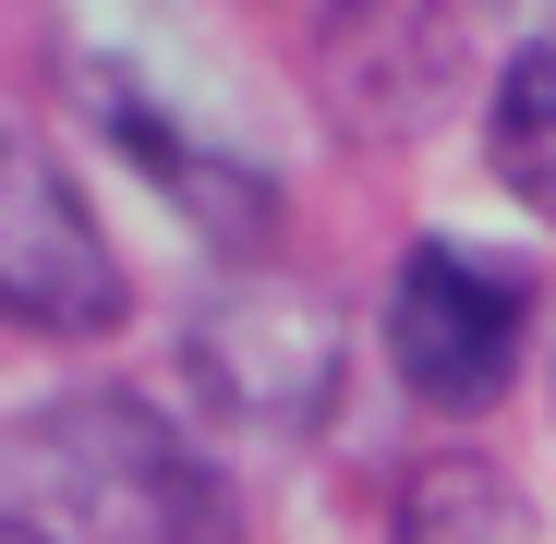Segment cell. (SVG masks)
I'll return each instance as SVG.
<instances>
[{"instance_id": "6da1fadb", "label": "cell", "mask_w": 556, "mask_h": 544, "mask_svg": "<svg viewBox=\"0 0 556 544\" xmlns=\"http://www.w3.org/2000/svg\"><path fill=\"white\" fill-rule=\"evenodd\" d=\"M0 520L37 544H242L230 472L134 388H73L0 423Z\"/></svg>"}, {"instance_id": "7a4b0ae2", "label": "cell", "mask_w": 556, "mask_h": 544, "mask_svg": "<svg viewBox=\"0 0 556 544\" xmlns=\"http://www.w3.org/2000/svg\"><path fill=\"white\" fill-rule=\"evenodd\" d=\"M520 351H532V266L520 254H484L459 230L400 242V266H388V363H400V388L424 412H447V423L496 412Z\"/></svg>"}, {"instance_id": "3957f363", "label": "cell", "mask_w": 556, "mask_h": 544, "mask_svg": "<svg viewBox=\"0 0 556 544\" xmlns=\"http://www.w3.org/2000/svg\"><path fill=\"white\" fill-rule=\"evenodd\" d=\"M134 315V279L85 206V181L0 122V327L25 339H110Z\"/></svg>"}, {"instance_id": "277c9868", "label": "cell", "mask_w": 556, "mask_h": 544, "mask_svg": "<svg viewBox=\"0 0 556 544\" xmlns=\"http://www.w3.org/2000/svg\"><path fill=\"white\" fill-rule=\"evenodd\" d=\"M194 376L242 423H278V435L327 423L339 412V303H315L291 279H230L194 315Z\"/></svg>"}, {"instance_id": "5b68a950", "label": "cell", "mask_w": 556, "mask_h": 544, "mask_svg": "<svg viewBox=\"0 0 556 544\" xmlns=\"http://www.w3.org/2000/svg\"><path fill=\"white\" fill-rule=\"evenodd\" d=\"M73 85H85V110H98V134H110V146H122V157H134V169H146L218 254H254V242H266L278 206H266V169H254V157H218L206 134H181V122L157 110V85L122 73V61H85Z\"/></svg>"}, {"instance_id": "8992f818", "label": "cell", "mask_w": 556, "mask_h": 544, "mask_svg": "<svg viewBox=\"0 0 556 544\" xmlns=\"http://www.w3.org/2000/svg\"><path fill=\"white\" fill-rule=\"evenodd\" d=\"M484 157H496V181H508L532 218H556V25H544V37H520V61L496 73Z\"/></svg>"}, {"instance_id": "52a82bcc", "label": "cell", "mask_w": 556, "mask_h": 544, "mask_svg": "<svg viewBox=\"0 0 556 544\" xmlns=\"http://www.w3.org/2000/svg\"><path fill=\"white\" fill-rule=\"evenodd\" d=\"M400 544H532V532L484 460H424L400 484Z\"/></svg>"}, {"instance_id": "ba28073f", "label": "cell", "mask_w": 556, "mask_h": 544, "mask_svg": "<svg viewBox=\"0 0 556 544\" xmlns=\"http://www.w3.org/2000/svg\"><path fill=\"white\" fill-rule=\"evenodd\" d=\"M0 544H37V532H25V520H0Z\"/></svg>"}]
</instances>
